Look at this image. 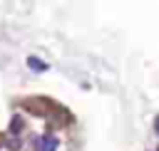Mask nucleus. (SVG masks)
I'll use <instances>...</instances> for the list:
<instances>
[{
	"label": "nucleus",
	"instance_id": "f257e3e1",
	"mask_svg": "<svg viewBox=\"0 0 159 151\" xmlns=\"http://www.w3.org/2000/svg\"><path fill=\"white\" fill-rule=\"evenodd\" d=\"M55 146H57V139H50V136L40 139V151H55Z\"/></svg>",
	"mask_w": 159,
	"mask_h": 151
},
{
	"label": "nucleus",
	"instance_id": "f03ea898",
	"mask_svg": "<svg viewBox=\"0 0 159 151\" xmlns=\"http://www.w3.org/2000/svg\"><path fill=\"white\" fill-rule=\"evenodd\" d=\"M27 64H30L35 72H45V69H47V64H45L42 59H37V57H27Z\"/></svg>",
	"mask_w": 159,
	"mask_h": 151
},
{
	"label": "nucleus",
	"instance_id": "7ed1b4c3",
	"mask_svg": "<svg viewBox=\"0 0 159 151\" xmlns=\"http://www.w3.org/2000/svg\"><path fill=\"white\" fill-rule=\"evenodd\" d=\"M20 126H22V119H20V116H15V119H12V129H10V131H12V134H17V131H20Z\"/></svg>",
	"mask_w": 159,
	"mask_h": 151
},
{
	"label": "nucleus",
	"instance_id": "20e7f679",
	"mask_svg": "<svg viewBox=\"0 0 159 151\" xmlns=\"http://www.w3.org/2000/svg\"><path fill=\"white\" fill-rule=\"evenodd\" d=\"M157 131H159V116H157Z\"/></svg>",
	"mask_w": 159,
	"mask_h": 151
}]
</instances>
